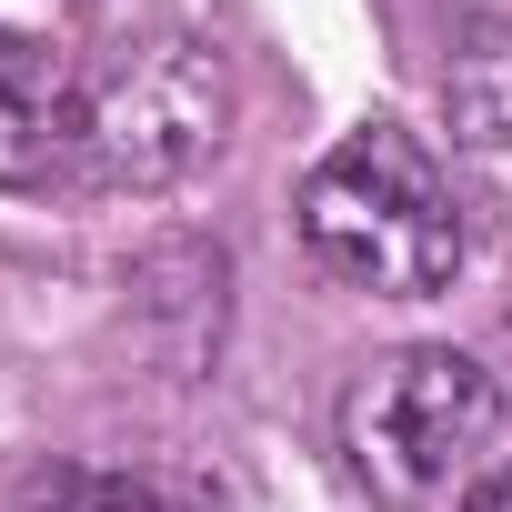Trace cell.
I'll list each match as a JSON object with an SVG mask.
<instances>
[{"label": "cell", "instance_id": "cell-1", "mask_svg": "<svg viewBox=\"0 0 512 512\" xmlns=\"http://www.w3.org/2000/svg\"><path fill=\"white\" fill-rule=\"evenodd\" d=\"M302 241H312V262L372 302H422L462 272V201H452V171L372 121L352 141H332L302 181Z\"/></svg>", "mask_w": 512, "mask_h": 512}, {"label": "cell", "instance_id": "cell-2", "mask_svg": "<svg viewBox=\"0 0 512 512\" xmlns=\"http://www.w3.org/2000/svg\"><path fill=\"white\" fill-rule=\"evenodd\" d=\"M221 131H231V71L181 31L111 41L61 111L71 161L111 191H161V181L201 171L221 151Z\"/></svg>", "mask_w": 512, "mask_h": 512}, {"label": "cell", "instance_id": "cell-3", "mask_svg": "<svg viewBox=\"0 0 512 512\" xmlns=\"http://www.w3.org/2000/svg\"><path fill=\"white\" fill-rule=\"evenodd\" d=\"M492 422H502L492 372L472 352H452V342H422V352H392L352 392V462H362V482L382 502L412 512V502H442L472 472V452L492 442Z\"/></svg>", "mask_w": 512, "mask_h": 512}, {"label": "cell", "instance_id": "cell-4", "mask_svg": "<svg viewBox=\"0 0 512 512\" xmlns=\"http://www.w3.org/2000/svg\"><path fill=\"white\" fill-rule=\"evenodd\" d=\"M0 512H231V492L191 462H41Z\"/></svg>", "mask_w": 512, "mask_h": 512}, {"label": "cell", "instance_id": "cell-5", "mask_svg": "<svg viewBox=\"0 0 512 512\" xmlns=\"http://www.w3.org/2000/svg\"><path fill=\"white\" fill-rule=\"evenodd\" d=\"M452 131L472 161H492L512 181V31H492L462 71H452Z\"/></svg>", "mask_w": 512, "mask_h": 512}, {"label": "cell", "instance_id": "cell-6", "mask_svg": "<svg viewBox=\"0 0 512 512\" xmlns=\"http://www.w3.org/2000/svg\"><path fill=\"white\" fill-rule=\"evenodd\" d=\"M51 151H61V101H51V81L31 61H11L0 71V181L41 171Z\"/></svg>", "mask_w": 512, "mask_h": 512}, {"label": "cell", "instance_id": "cell-7", "mask_svg": "<svg viewBox=\"0 0 512 512\" xmlns=\"http://www.w3.org/2000/svg\"><path fill=\"white\" fill-rule=\"evenodd\" d=\"M472 512H512V472H492V482L472 492Z\"/></svg>", "mask_w": 512, "mask_h": 512}, {"label": "cell", "instance_id": "cell-8", "mask_svg": "<svg viewBox=\"0 0 512 512\" xmlns=\"http://www.w3.org/2000/svg\"><path fill=\"white\" fill-rule=\"evenodd\" d=\"M11 61H21V41H11V31H0V71H11Z\"/></svg>", "mask_w": 512, "mask_h": 512}]
</instances>
